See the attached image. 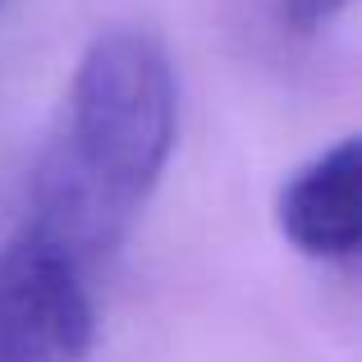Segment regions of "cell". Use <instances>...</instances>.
Wrapping results in <instances>:
<instances>
[{
	"label": "cell",
	"mask_w": 362,
	"mask_h": 362,
	"mask_svg": "<svg viewBox=\"0 0 362 362\" xmlns=\"http://www.w3.org/2000/svg\"><path fill=\"white\" fill-rule=\"evenodd\" d=\"M179 133L170 51L147 28H110L69 83L64 124L33 179L28 225L83 262L124 239L160 184Z\"/></svg>",
	"instance_id": "1"
},
{
	"label": "cell",
	"mask_w": 362,
	"mask_h": 362,
	"mask_svg": "<svg viewBox=\"0 0 362 362\" xmlns=\"http://www.w3.org/2000/svg\"><path fill=\"white\" fill-rule=\"evenodd\" d=\"M92 339L88 262L23 225L0 247V362H83Z\"/></svg>",
	"instance_id": "2"
},
{
	"label": "cell",
	"mask_w": 362,
	"mask_h": 362,
	"mask_svg": "<svg viewBox=\"0 0 362 362\" xmlns=\"http://www.w3.org/2000/svg\"><path fill=\"white\" fill-rule=\"evenodd\" d=\"M275 225L317 262H349L362 247V147L344 138L284 179Z\"/></svg>",
	"instance_id": "3"
},
{
	"label": "cell",
	"mask_w": 362,
	"mask_h": 362,
	"mask_svg": "<svg viewBox=\"0 0 362 362\" xmlns=\"http://www.w3.org/2000/svg\"><path fill=\"white\" fill-rule=\"evenodd\" d=\"M344 5L349 0H284V14H289V23H298L303 33H312V28L330 23Z\"/></svg>",
	"instance_id": "4"
}]
</instances>
